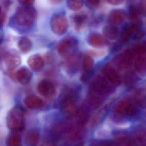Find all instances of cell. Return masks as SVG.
Returning a JSON list of instances; mask_svg holds the SVG:
<instances>
[{
  "label": "cell",
  "mask_w": 146,
  "mask_h": 146,
  "mask_svg": "<svg viewBox=\"0 0 146 146\" xmlns=\"http://www.w3.org/2000/svg\"><path fill=\"white\" fill-rule=\"evenodd\" d=\"M139 14L138 9H137L135 6H130L129 9V15L130 19L134 20H137L139 19Z\"/></svg>",
  "instance_id": "cell-29"
},
{
  "label": "cell",
  "mask_w": 146,
  "mask_h": 146,
  "mask_svg": "<svg viewBox=\"0 0 146 146\" xmlns=\"http://www.w3.org/2000/svg\"><path fill=\"white\" fill-rule=\"evenodd\" d=\"M115 110V112L119 115L123 116H132L135 113L136 108L131 101L123 100L117 105Z\"/></svg>",
  "instance_id": "cell-8"
},
{
  "label": "cell",
  "mask_w": 146,
  "mask_h": 146,
  "mask_svg": "<svg viewBox=\"0 0 146 146\" xmlns=\"http://www.w3.org/2000/svg\"><path fill=\"white\" fill-rule=\"evenodd\" d=\"M43 146H55L52 141H48L45 142Z\"/></svg>",
  "instance_id": "cell-35"
},
{
  "label": "cell",
  "mask_w": 146,
  "mask_h": 146,
  "mask_svg": "<svg viewBox=\"0 0 146 146\" xmlns=\"http://www.w3.org/2000/svg\"><path fill=\"white\" fill-rule=\"evenodd\" d=\"M143 35H144V33H143V32H139L135 35V37L137 38H141V37L143 36Z\"/></svg>",
  "instance_id": "cell-36"
},
{
  "label": "cell",
  "mask_w": 146,
  "mask_h": 146,
  "mask_svg": "<svg viewBox=\"0 0 146 146\" xmlns=\"http://www.w3.org/2000/svg\"><path fill=\"white\" fill-rule=\"evenodd\" d=\"M103 73L110 83L116 86L121 84V76L113 67L109 65L105 66L103 68Z\"/></svg>",
  "instance_id": "cell-10"
},
{
  "label": "cell",
  "mask_w": 146,
  "mask_h": 146,
  "mask_svg": "<svg viewBox=\"0 0 146 146\" xmlns=\"http://www.w3.org/2000/svg\"><path fill=\"white\" fill-rule=\"evenodd\" d=\"M18 47L21 53L27 54L32 49V43L29 38L26 37H22L18 41Z\"/></svg>",
  "instance_id": "cell-20"
},
{
  "label": "cell",
  "mask_w": 146,
  "mask_h": 146,
  "mask_svg": "<svg viewBox=\"0 0 146 146\" xmlns=\"http://www.w3.org/2000/svg\"><path fill=\"white\" fill-rule=\"evenodd\" d=\"M25 105L31 110H37L43 107L45 103L43 100L36 95L30 94L25 98L24 100Z\"/></svg>",
  "instance_id": "cell-11"
},
{
  "label": "cell",
  "mask_w": 146,
  "mask_h": 146,
  "mask_svg": "<svg viewBox=\"0 0 146 146\" xmlns=\"http://www.w3.org/2000/svg\"><path fill=\"white\" fill-rule=\"evenodd\" d=\"M88 42L90 45L95 48L101 47L105 43L103 37L96 33H92L89 36Z\"/></svg>",
  "instance_id": "cell-22"
},
{
  "label": "cell",
  "mask_w": 146,
  "mask_h": 146,
  "mask_svg": "<svg viewBox=\"0 0 146 146\" xmlns=\"http://www.w3.org/2000/svg\"><path fill=\"white\" fill-rule=\"evenodd\" d=\"M126 13L122 9H115L112 10L108 18L110 23L113 25H119L121 24L125 17Z\"/></svg>",
  "instance_id": "cell-16"
},
{
  "label": "cell",
  "mask_w": 146,
  "mask_h": 146,
  "mask_svg": "<svg viewBox=\"0 0 146 146\" xmlns=\"http://www.w3.org/2000/svg\"><path fill=\"white\" fill-rule=\"evenodd\" d=\"M141 23L136 21L133 24L128 26L123 31L121 36V39L123 42H127L131 38L135 32L139 28Z\"/></svg>",
  "instance_id": "cell-13"
},
{
  "label": "cell",
  "mask_w": 146,
  "mask_h": 146,
  "mask_svg": "<svg viewBox=\"0 0 146 146\" xmlns=\"http://www.w3.org/2000/svg\"><path fill=\"white\" fill-rule=\"evenodd\" d=\"M22 6H31L34 0H17Z\"/></svg>",
  "instance_id": "cell-31"
},
{
  "label": "cell",
  "mask_w": 146,
  "mask_h": 146,
  "mask_svg": "<svg viewBox=\"0 0 146 146\" xmlns=\"http://www.w3.org/2000/svg\"><path fill=\"white\" fill-rule=\"evenodd\" d=\"M27 64L32 70L37 71L43 68L44 65V61L39 55H33L28 58Z\"/></svg>",
  "instance_id": "cell-15"
},
{
  "label": "cell",
  "mask_w": 146,
  "mask_h": 146,
  "mask_svg": "<svg viewBox=\"0 0 146 146\" xmlns=\"http://www.w3.org/2000/svg\"><path fill=\"white\" fill-rule=\"evenodd\" d=\"M107 1L112 5H116L121 4L123 0H107Z\"/></svg>",
  "instance_id": "cell-33"
},
{
  "label": "cell",
  "mask_w": 146,
  "mask_h": 146,
  "mask_svg": "<svg viewBox=\"0 0 146 146\" xmlns=\"http://www.w3.org/2000/svg\"><path fill=\"white\" fill-rule=\"evenodd\" d=\"M37 12L31 6H22L16 10L13 20L17 25L28 27L32 25L37 19Z\"/></svg>",
  "instance_id": "cell-2"
},
{
  "label": "cell",
  "mask_w": 146,
  "mask_h": 146,
  "mask_svg": "<svg viewBox=\"0 0 146 146\" xmlns=\"http://www.w3.org/2000/svg\"><path fill=\"white\" fill-rule=\"evenodd\" d=\"M51 4L53 5H57L59 4L62 2L63 0H48Z\"/></svg>",
  "instance_id": "cell-34"
},
{
  "label": "cell",
  "mask_w": 146,
  "mask_h": 146,
  "mask_svg": "<svg viewBox=\"0 0 146 146\" xmlns=\"http://www.w3.org/2000/svg\"><path fill=\"white\" fill-rule=\"evenodd\" d=\"M78 45V42L73 38H68L63 40L57 46L58 53L61 56L67 58L73 56Z\"/></svg>",
  "instance_id": "cell-6"
},
{
  "label": "cell",
  "mask_w": 146,
  "mask_h": 146,
  "mask_svg": "<svg viewBox=\"0 0 146 146\" xmlns=\"http://www.w3.org/2000/svg\"><path fill=\"white\" fill-rule=\"evenodd\" d=\"M24 111L22 107L16 106L9 111L7 117V126L12 130L19 131L24 127Z\"/></svg>",
  "instance_id": "cell-4"
},
{
  "label": "cell",
  "mask_w": 146,
  "mask_h": 146,
  "mask_svg": "<svg viewBox=\"0 0 146 146\" xmlns=\"http://www.w3.org/2000/svg\"><path fill=\"white\" fill-rule=\"evenodd\" d=\"M89 146H116L114 141L107 140H97L91 142Z\"/></svg>",
  "instance_id": "cell-27"
},
{
  "label": "cell",
  "mask_w": 146,
  "mask_h": 146,
  "mask_svg": "<svg viewBox=\"0 0 146 146\" xmlns=\"http://www.w3.org/2000/svg\"><path fill=\"white\" fill-rule=\"evenodd\" d=\"M106 107H104L92 116L90 120V125L92 127H96L100 123L106 114Z\"/></svg>",
  "instance_id": "cell-21"
},
{
  "label": "cell",
  "mask_w": 146,
  "mask_h": 146,
  "mask_svg": "<svg viewBox=\"0 0 146 146\" xmlns=\"http://www.w3.org/2000/svg\"><path fill=\"white\" fill-rule=\"evenodd\" d=\"M7 146H21V139L20 136L17 133H12L7 138Z\"/></svg>",
  "instance_id": "cell-24"
},
{
  "label": "cell",
  "mask_w": 146,
  "mask_h": 146,
  "mask_svg": "<svg viewBox=\"0 0 146 146\" xmlns=\"http://www.w3.org/2000/svg\"><path fill=\"white\" fill-rule=\"evenodd\" d=\"M136 54H142L146 53V42L139 44L133 48Z\"/></svg>",
  "instance_id": "cell-28"
},
{
  "label": "cell",
  "mask_w": 146,
  "mask_h": 146,
  "mask_svg": "<svg viewBox=\"0 0 146 146\" xmlns=\"http://www.w3.org/2000/svg\"><path fill=\"white\" fill-rule=\"evenodd\" d=\"M72 21L77 30H81L85 25L87 17L84 14H76L72 17Z\"/></svg>",
  "instance_id": "cell-19"
},
{
  "label": "cell",
  "mask_w": 146,
  "mask_h": 146,
  "mask_svg": "<svg viewBox=\"0 0 146 146\" xmlns=\"http://www.w3.org/2000/svg\"><path fill=\"white\" fill-rule=\"evenodd\" d=\"M39 139V133L36 129L30 130L27 133L25 143L29 146H37Z\"/></svg>",
  "instance_id": "cell-18"
},
{
  "label": "cell",
  "mask_w": 146,
  "mask_h": 146,
  "mask_svg": "<svg viewBox=\"0 0 146 146\" xmlns=\"http://www.w3.org/2000/svg\"><path fill=\"white\" fill-rule=\"evenodd\" d=\"M87 3L93 7H98L100 3V0H86Z\"/></svg>",
  "instance_id": "cell-32"
},
{
  "label": "cell",
  "mask_w": 146,
  "mask_h": 146,
  "mask_svg": "<svg viewBox=\"0 0 146 146\" xmlns=\"http://www.w3.org/2000/svg\"><path fill=\"white\" fill-rule=\"evenodd\" d=\"M15 77L20 84L25 85L28 84L31 80L32 74L27 68L23 67L19 68L16 72Z\"/></svg>",
  "instance_id": "cell-12"
},
{
  "label": "cell",
  "mask_w": 146,
  "mask_h": 146,
  "mask_svg": "<svg viewBox=\"0 0 146 146\" xmlns=\"http://www.w3.org/2000/svg\"><path fill=\"white\" fill-rule=\"evenodd\" d=\"M3 63L7 70L13 71L20 65L21 58L15 53L7 52L3 56Z\"/></svg>",
  "instance_id": "cell-9"
},
{
  "label": "cell",
  "mask_w": 146,
  "mask_h": 146,
  "mask_svg": "<svg viewBox=\"0 0 146 146\" xmlns=\"http://www.w3.org/2000/svg\"><path fill=\"white\" fill-rule=\"evenodd\" d=\"M103 32L104 36L110 40H115L119 36V29L114 25L105 26L103 29Z\"/></svg>",
  "instance_id": "cell-17"
},
{
  "label": "cell",
  "mask_w": 146,
  "mask_h": 146,
  "mask_svg": "<svg viewBox=\"0 0 146 146\" xmlns=\"http://www.w3.org/2000/svg\"><path fill=\"white\" fill-rule=\"evenodd\" d=\"M133 146H146V129H139L132 137Z\"/></svg>",
  "instance_id": "cell-14"
},
{
  "label": "cell",
  "mask_w": 146,
  "mask_h": 146,
  "mask_svg": "<svg viewBox=\"0 0 146 146\" xmlns=\"http://www.w3.org/2000/svg\"><path fill=\"white\" fill-rule=\"evenodd\" d=\"M105 76H96L90 84L87 99L93 101L103 100L104 97L110 92L111 86Z\"/></svg>",
  "instance_id": "cell-1"
},
{
  "label": "cell",
  "mask_w": 146,
  "mask_h": 146,
  "mask_svg": "<svg viewBox=\"0 0 146 146\" xmlns=\"http://www.w3.org/2000/svg\"><path fill=\"white\" fill-rule=\"evenodd\" d=\"M51 31L57 35H62L67 31L68 23L66 16L62 13H57L52 15L50 21Z\"/></svg>",
  "instance_id": "cell-5"
},
{
  "label": "cell",
  "mask_w": 146,
  "mask_h": 146,
  "mask_svg": "<svg viewBox=\"0 0 146 146\" xmlns=\"http://www.w3.org/2000/svg\"><path fill=\"white\" fill-rule=\"evenodd\" d=\"M37 90L40 95L47 99L54 97L56 92L54 84L47 80H43L39 82L37 86Z\"/></svg>",
  "instance_id": "cell-7"
},
{
  "label": "cell",
  "mask_w": 146,
  "mask_h": 146,
  "mask_svg": "<svg viewBox=\"0 0 146 146\" xmlns=\"http://www.w3.org/2000/svg\"><path fill=\"white\" fill-rule=\"evenodd\" d=\"M77 94L73 89L68 90L62 97L61 101V106L62 110L70 116L76 115L80 110L76 105Z\"/></svg>",
  "instance_id": "cell-3"
},
{
  "label": "cell",
  "mask_w": 146,
  "mask_h": 146,
  "mask_svg": "<svg viewBox=\"0 0 146 146\" xmlns=\"http://www.w3.org/2000/svg\"><path fill=\"white\" fill-rule=\"evenodd\" d=\"M83 0H67V7L73 11H78L83 7Z\"/></svg>",
  "instance_id": "cell-25"
},
{
  "label": "cell",
  "mask_w": 146,
  "mask_h": 146,
  "mask_svg": "<svg viewBox=\"0 0 146 146\" xmlns=\"http://www.w3.org/2000/svg\"><path fill=\"white\" fill-rule=\"evenodd\" d=\"M114 141L116 146H133L132 138L125 135H117Z\"/></svg>",
  "instance_id": "cell-23"
},
{
  "label": "cell",
  "mask_w": 146,
  "mask_h": 146,
  "mask_svg": "<svg viewBox=\"0 0 146 146\" xmlns=\"http://www.w3.org/2000/svg\"><path fill=\"white\" fill-rule=\"evenodd\" d=\"M94 60L90 56L87 55L84 57L83 60V67L86 72H89L93 67Z\"/></svg>",
  "instance_id": "cell-26"
},
{
  "label": "cell",
  "mask_w": 146,
  "mask_h": 146,
  "mask_svg": "<svg viewBox=\"0 0 146 146\" xmlns=\"http://www.w3.org/2000/svg\"><path fill=\"white\" fill-rule=\"evenodd\" d=\"M138 9L140 14L146 15V0L140 1Z\"/></svg>",
  "instance_id": "cell-30"
}]
</instances>
